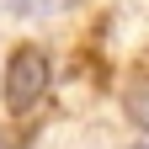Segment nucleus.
Returning a JSON list of instances; mask_svg holds the SVG:
<instances>
[{
	"mask_svg": "<svg viewBox=\"0 0 149 149\" xmlns=\"http://www.w3.org/2000/svg\"><path fill=\"white\" fill-rule=\"evenodd\" d=\"M43 91H48V59H43V48H16L11 69H6V101H11V112H27Z\"/></svg>",
	"mask_w": 149,
	"mask_h": 149,
	"instance_id": "1",
	"label": "nucleus"
},
{
	"mask_svg": "<svg viewBox=\"0 0 149 149\" xmlns=\"http://www.w3.org/2000/svg\"><path fill=\"white\" fill-rule=\"evenodd\" d=\"M16 11H53V6H69V0H11Z\"/></svg>",
	"mask_w": 149,
	"mask_h": 149,
	"instance_id": "3",
	"label": "nucleus"
},
{
	"mask_svg": "<svg viewBox=\"0 0 149 149\" xmlns=\"http://www.w3.org/2000/svg\"><path fill=\"white\" fill-rule=\"evenodd\" d=\"M123 101H128V117H133L139 128H149V74H139V80L128 85V96H123Z\"/></svg>",
	"mask_w": 149,
	"mask_h": 149,
	"instance_id": "2",
	"label": "nucleus"
},
{
	"mask_svg": "<svg viewBox=\"0 0 149 149\" xmlns=\"http://www.w3.org/2000/svg\"><path fill=\"white\" fill-rule=\"evenodd\" d=\"M0 149H22V144H16V139H11V133H0Z\"/></svg>",
	"mask_w": 149,
	"mask_h": 149,
	"instance_id": "4",
	"label": "nucleus"
}]
</instances>
